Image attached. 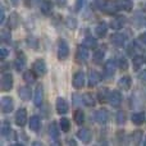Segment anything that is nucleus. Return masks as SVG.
Segmentation results:
<instances>
[{
  "label": "nucleus",
  "instance_id": "a878e982",
  "mask_svg": "<svg viewBox=\"0 0 146 146\" xmlns=\"http://www.w3.org/2000/svg\"><path fill=\"white\" fill-rule=\"evenodd\" d=\"M40 10L44 13V14H49V13H51V10H53V4H51V1H49V0H44V1L40 4Z\"/></svg>",
  "mask_w": 146,
  "mask_h": 146
},
{
  "label": "nucleus",
  "instance_id": "423d86ee",
  "mask_svg": "<svg viewBox=\"0 0 146 146\" xmlns=\"http://www.w3.org/2000/svg\"><path fill=\"white\" fill-rule=\"evenodd\" d=\"M32 71L36 76H44L46 73V64L42 59H37L32 66Z\"/></svg>",
  "mask_w": 146,
  "mask_h": 146
},
{
  "label": "nucleus",
  "instance_id": "4c0bfd02",
  "mask_svg": "<svg viewBox=\"0 0 146 146\" xmlns=\"http://www.w3.org/2000/svg\"><path fill=\"white\" fill-rule=\"evenodd\" d=\"M142 63H144V58L142 56H135L133 58V67L136 69H139Z\"/></svg>",
  "mask_w": 146,
  "mask_h": 146
},
{
  "label": "nucleus",
  "instance_id": "6e6d98bb",
  "mask_svg": "<svg viewBox=\"0 0 146 146\" xmlns=\"http://www.w3.org/2000/svg\"><path fill=\"white\" fill-rule=\"evenodd\" d=\"M144 146H146V137H145V140H144Z\"/></svg>",
  "mask_w": 146,
  "mask_h": 146
},
{
  "label": "nucleus",
  "instance_id": "a211bd4d",
  "mask_svg": "<svg viewBox=\"0 0 146 146\" xmlns=\"http://www.w3.org/2000/svg\"><path fill=\"white\" fill-rule=\"evenodd\" d=\"M18 95H19V98L25 101L30 100L31 99V88L27 87V86H21V87L18 88Z\"/></svg>",
  "mask_w": 146,
  "mask_h": 146
},
{
  "label": "nucleus",
  "instance_id": "09e8293b",
  "mask_svg": "<svg viewBox=\"0 0 146 146\" xmlns=\"http://www.w3.org/2000/svg\"><path fill=\"white\" fill-rule=\"evenodd\" d=\"M140 41H141V42H144L146 45V32L142 33V35H140Z\"/></svg>",
  "mask_w": 146,
  "mask_h": 146
},
{
  "label": "nucleus",
  "instance_id": "3c124183",
  "mask_svg": "<svg viewBox=\"0 0 146 146\" xmlns=\"http://www.w3.org/2000/svg\"><path fill=\"white\" fill-rule=\"evenodd\" d=\"M32 146H42V144H41V142H38V141H35L32 144Z\"/></svg>",
  "mask_w": 146,
  "mask_h": 146
},
{
  "label": "nucleus",
  "instance_id": "cd10ccee",
  "mask_svg": "<svg viewBox=\"0 0 146 146\" xmlns=\"http://www.w3.org/2000/svg\"><path fill=\"white\" fill-rule=\"evenodd\" d=\"M82 101H83V104H85V105H87V106H94L96 104L95 98H94L92 94H90V92L85 94V95L82 96Z\"/></svg>",
  "mask_w": 146,
  "mask_h": 146
},
{
  "label": "nucleus",
  "instance_id": "49530a36",
  "mask_svg": "<svg viewBox=\"0 0 146 146\" xmlns=\"http://www.w3.org/2000/svg\"><path fill=\"white\" fill-rule=\"evenodd\" d=\"M56 4H58V7H66L67 4V0H56Z\"/></svg>",
  "mask_w": 146,
  "mask_h": 146
},
{
  "label": "nucleus",
  "instance_id": "6e6552de",
  "mask_svg": "<svg viewBox=\"0 0 146 146\" xmlns=\"http://www.w3.org/2000/svg\"><path fill=\"white\" fill-rule=\"evenodd\" d=\"M122 94L119 92V91L114 90L110 92V96H109V104H110L111 106H114V108H117V106H119L122 104Z\"/></svg>",
  "mask_w": 146,
  "mask_h": 146
},
{
  "label": "nucleus",
  "instance_id": "a19ab883",
  "mask_svg": "<svg viewBox=\"0 0 146 146\" xmlns=\"http://www.w3.org/2000/svg\"><path fill=\"white\" fill-rule=\"evenodd\" d=\"M83 3H85V0H76L74 9L77 10V12H80V10L82 9V7H83Z\"/></svg>",
  "mask_w": 146,
  "mask_h": 146
},
{
  "label": "nucleus",
  "instance_id": "9d476101",
  "mask_svg": "<svg viewBox=\"0 0 146 146\" xmlns=\"http://www.w3.org/2000/svg\"><path fill=\"white\" fill-rule=\"evenodd\" d=\"M115 68H117V63L114 59H109L108 62L104 66V72H105L106 77H111V76L115 73Z\"/></svg>",
  "mask_w": 146,
  "mask_h": 146
},
{
  "label": "nucleus",
  "instance_id": "c9c22d12",
  "mask_svg": "<svg viewBox=\"0 0 146 146\" xmlns=\"http://www.w3.org/2000/svg\"><path fill=\"white\" fill-rule=\"evenodd\" d=\"M137 49H139V48H137V45H136V44H133V42H132V44H129V46H128V49H127V51H128V54H129V55H131V56H133V58H135V55H136V51H137Z\"/></svg>",
  "mask_w": 146,
  "mask_h": 146
},
{
  "label": "nucleus",
  "instance_id": "72a5a7b5",
  "mask_svg": "<svg viewBox=\"0 0 146 146\" xmlns=\"http://www.w3.org/2000/svg\"><path fill=\"white\" fill-rule=\"evenodd\" d=\"M49 132H50V136L56 140V137L59 136V131H58V127H56V123L53 122V123L50 124V127H49Z\"/></svg>",
  "mask_w": 146,
  "mask_h": 146
},
{
  "label": "nucleus",
  "instance_id": "f03ea898",
  "mask_svg": "<svg viewBox=\"0 0 146 146\" xmlns=\"http://www.w3.org/2000/svg\"><path fill=\"white\" fill-rule=\"evenodd\" d=\"M0 87L1 91H10V88L13 87V76L10 73H3Z\"/></svg>",
  "mask_w": 146,
  "mask_h": 146
},
{
  "label": "nucleus",
  "instance_id": "f8f14e48",
  "mask_svg": "<svg viewBox=\"0 0 146 146\" xmlns=\"http://www.w3.org/2000/svg\"><path fill=\"white\" fill-rule=\"evenodd\" d=\"M44 101V88L41 85H38L36 87V91H35V98H33V103H35L36 106H41Z\"/></svg>",
  "mask_w": 146,
  "mask_h": 146
},
{
  "label": "nucleus",
  "instance_id": "aec40b11",
  "mask_svg": "<svg viewBox=\"0 0 146 146\" xmlns=\"http://www.w3.org/2000/svg\"><path fill=\"white\" fill-rule=\"evenodd\" d=\"M14 67H15L17 71H23V69H25V67H26V56L23 55L22 53L17 55V59H15V62H14Z\"/></svg>",
  "mask_w": 146,
  "mask_h": 146
},
{
  "label": "nucleus",
  "instance_id": "f257e3e1",
  "mask_svg": "<svg viewBox=\"0 0 146 146\" xmlns=\"http://www.w3.org/2000/svg\"><path fill=\"white\" fill-rule=\"evenodd\" d=\"M96 7L101 12L108 13V14H113V13L118 12L117 1H113V0H96Z\"/></svg>",
  "mask_w": 146,
  "mask_h": 146
},
{
  "label": "nucleus",
  "instance_id": "bb28decb",
  "mask_svg": "<svg viewBox=\"0 0 146 146\" xmlns=\"http://www.w3.org/2000/svg\"><path fill=\"white\" fill-rule=\"evenodd\" d=\"M104 55H105V51H104L103 49H98V50L95 51V54H94V56H92L94 63H95V64H100V63H103Z\"/></svg>",
  "mask_w": 146,
  "mask_h": 146
},
{
  "label": "nucleus",
  "instance_id": "e433bc0d",
  "mask_svg": "<svg viewBox=\"0 0 146 146\" xmlns=\"http://www.w3.org/2000/svg\"><path fill=\"white\" fill-rule=\"evenodd\" d=\"M126 122V114L123 111H118L117 113V123L118 124H123Z\"/></svg>",
  "mask_w": 146,
  "mask_h": 146
},
{
  "label": "nucleus",
  "instance_id": "5701e85b",
  "mask_svg": "<svg viewBox=\"0 0 146 146\" xmlns=\"http://www.w3.org/2000/svg\"><path fill=\"white\" fill-rule=\"evenodd\" d=\"M124 22H126L124 17H117V18H114V19H111L110 26L113 30H121V28L123 27Z\"/></svg>",
  "mask_w": 146,
  "mask_h": 146
},
{
  "label": "nucleus",
  "instance_id": "ea45409f",
  "mask_svg": "<svg viewBox=\"0 0 146 146\" xmlns=\"http://www.w3.org/2000/svg\"><path fill=\"white\" fill-rule=\"evenodd\" d=\"M1 38L4 42H10V33L7 31H3L1 32Z\"/></svg>",
  "mask_w": 146,
  "mask_h": 146
},
{
  "label": "nucleus",
  "instance_id": "c756f323",
  "mask_svg": "<svg viewBox=\"0 0 146 146\" xmlns=\"http://www.w3.org/2000/svg\"><path fill=\"white\" fill-rule=\"evenodd\" d=\"M10 132H12V127H10V123L9 122H3V126H1V135L4 137H7V136H9L10 135Z\"/></svg>",
  "mask_w": 146,
  "mask_h": 146
},
{
  "label": "nucleus",
  "instance_id": "412c9836",
  "mask_svg": "<svg viewBox=\"0 0 146 146\" xmlns=\"http://www.w3.org/2000/svg\"><path fill=\"white\" fill-rule=\"evenodd\" d=\"M30 129L31 131H33V132H37L38 129H40V127H41V121H40V118H38L37 115H33V117H31V119H30Z\"/></svg>",
  "mask_w": 146,
  "mask_h": 146
},
{
  "label": "nucleus",
  "instance_id": "393cba45",
  "mask_svg": "<svg viewBox=\"0 0 146 146\" xmlns=\"http://www.w3.org/2000/svg\"><path fill=\"white\" fill-rule=\"evenodd\" d=\"M144 121H145V114L142 111H137V113L132 114V123L133 124L140 126V124L144 123Z\"/></svg>",
  "mask_w": 146,
  "mask_h": 146
},
{
  "label": "nucleus",
  "instance_id": "864d4df0",
  "mask_svg": "<svg viewBox=\"0 0 146 146\" xmlns=\"http://www.w3.org/2000/svg\"><path fill=\"white\" fill-rule=\"evenodd\" d=\"M10 1H12L13 4H14V5H17V4H18V1H19V0H10Z\"/></svg>",
  "mask_w": 146,
  "mask_h": 146
},
{
  "label": "nucleus",
  "instance_id": "ddd939ff",
  "mask_svg": "<svg viewBox=\"0 0 146 146\" xmlns=\"http://www.w3.org/2000/svg\"><path fill=\"white\" fill-rule=\"evenodd\" d=\"M95 119L98 123L100 124H104L108 122L109 119V114H108V110H105V109H100V110H98L95 113Z\"/></svg>",
  "mask_w": 146,
  "mask_h": 146
},
{
  "label": "nucleus",
  "instance_id": "0eeeda50",
  "mask_svg": "<svg viewBox=\"0 0 146 146\" xmlns=\"http://www.w3.org/2000/svg\"><path fill=\"white\" fill-rule=\"evenodd\" d=\"M26 122H27V111H26V109L25 108L18 109L17 113H15V123H17V126L23 127L26 124Z\"/></svg>",
  "mask_w": 146,
  "mask_h": 146
},
{
  "label": "nucleus",
  "instance_id": "4468645a",
  "mask_svg": "<svg viewBox=\"0 0 146 146\" xmlns=\"http://www.w3.org/2000/svg\"><path fill=\"white\" fill-rule=\"evenodd\" d=\"M56 111L59 114H66L68 111V103L66 101V99L59 98L56 100Z\"/></svg>",
  "mask_w": 146,
  "mask_h": 146
},
{
  "label": "nucleus",
  "instance_id": "f704fd0d",
  "mask_svg": "<svg viewBox=\"0 0 146 146\" xmlns=\"http://www.w3.org/2000/svg\"><path fill=\"white\" fill-rule=\"evenodd\" d=\"M69 127H71V123L67 118H62L60 119V129L63 132H68L69 131Z\"/></svg>",
  "mask_w": 146,
  "mask_h": 146
},
{
  "label": "nucleus",
  "instance_id": "2f4dec72",
  "mask_svg": "<svg viewBox=\"0 0 146 146\" xmlns=\"http://www.w3.org/2000/svg\"><path fill=\"white\" fill-rule=\"evenodd\" d=\"M74 122L77 124H82L85 122V113L82 110H80V109L74 113Z\"/></svg>",
  "mask_w": 146,
  "mask_h": 146
},
{
  "label": "nucleus",
  "instance_id": "c85d7f7f",
  "mask_svg": "<svg viewBox=\"0 0 146 146\" xmlns=\"http://www.w3.org/2000/svg\"><path fill=\"white\" fill-rule=\"evenodd\" d=\"M96 45H98V40L95 37H92V36H87L85 38V41H83V46L85 48L94 49V48H96Z\"/></svg>",
  "mask_w": 146,
  "mask_h": 146
},
{
  "label": "nucleus",
  "instance_id": "58836bf2",
  "mask_svg": "<svg viewBox=\"0 0 146 146\" xmlns=\"http://www.w3.org/2000/svg\"><path fill=\"white\" fill-rule=\"evenodd\" d=\"M118 64H119V67H121L122 69H127V68H128V63H127V59L124 58V56H119Z\"/></svg>",
  "mask_w": 146,
  "mask_h": 146
},
{
  "label": "nucleus",
  "instance_id": "39448f33",
  "mask_svg": "<svg viewBox=\"0 0 146 146\" xmlns=\"http://www.w3.org/2000/svg\"><path fill=\"white\" fill-rule=\"evenodd\" d=\"M69 55V46L64 40H60L58 42V56L60 60L66 59Z\"/></svg>",
  "mask_w": 146,
  "mask_h": 146
},
{
  "label": "nucleus",
  "instance_id": "2eb2a0df",
  "mask_svg": "<svg viewBox=\"0 0 146 146\" xmlns=\"http://www.w3.org/2000/svg\"><path fill=\"white\" fill-rule=\"evenodd\" d=\"M100 81H101V77H100V74H99L98 72L96 71H90V73H88V86H90V87L96 86Z\"/></svg>",
  "mask_w": 146,
  "mask_h": 146
},
{
  "label": "nucleus",
  "instance_id": "a18cd8bd",
  "mask_svg": "<svg viewBox=\"0 0 146 146\" xmlns=\"http://www.w3.org/2000/svg\"><path fill=\"white\" fill-rule=\"evenodd\" d=\"M0 53H1V59H5V58H7L8 50H7L5 48H1V49H0Z\"/></svg>",
  "mask_w": 146,
  "mask_h": 146
},
{
  "label": "nucleus",
  "instance_id": "f3484780",
  "mask_svg": "<svg viewBox=\"0 0 146 146\" xmlns=\"http://www.w3.org/2000/svg\"><path fill=\"white\" fill-rule=\"evenodd\" d=\"M131 83H132V80L129 76H123V77L119 78L118 81V86L122 88V90H129V87H131Z\"/></svg>",
  "mask_w": 146,
  "mask_h": 146
},
{
  "label": "nucleus",
  "instance_id": "c03bdc74",
  "mask_svg": "<svg viewBox=\"0 0 146 146\" xmlns=\"http://www.w3.org/2000/svg\"><path fill=\"white\" fill-rule=\"evenodd\" d=\"M5 21V12L4 8H0V23H4Z\"/></svg>",
  "mask_w": 146,
  "mask_h": 146
},
{
  "label": "nucleus",
  "instance_id": "4be33fe9",
  "mask_svg": "<svg viewBox=\"0 0 146 146\" xmlns=\"http://www.w3.org/2000/svg\"><path fill=\"white\" fill-rule=\"evenodd\" d=\"M95 32H96V35H98L99 37H104V36L106 35V32H108V26H106V23L105 22H100L95 27Z\"/></svg>",
  "mask_w": 146,
  "mask_h": 146
},
{
  "label": "nucleus",
  "instance_id": "de8ad7c7",
  "mask_svg": "<svg viewBox=\"0 0 146 146\" xmlns=\"http://www.w3.org/2000/svg\"><path fill=\"white\" fill-rule=\"evenodd\" d=\"M139 77H140V80H142V81H146V69H144L141 73L139 74Z\"/></svg>",
  "mask_w": 146,
  "mask_h": 146
},
{
  "label": "nucleus",
  "instance_id": "9b49d317",
  "mask_svg": "<svg viewBox=\"0 0 146 146\" xmlns=\"http://www.w3.org/2000/svg\"><path fill=\"white\" fill-rule=\"evenodd\" d=\"M83 85H85V73L77 72L73 76V86L76 88H82Z\"/></svg>",
  "mask_w": 146,
  "mask_h": 146
},
{
  "label": "nucleus",
  "instance_id": "473e14b6",
  "mask_svg": "<svg viewBox=\"0 0 146 146\" xmlns=\"http://www.w3.org/2000/svg\"><path fill=\"white\" fill-rule=\"evenodd\" d=\"M141 139H142V132L141 131H135L132 135V141H133L135 146H139L141 144Z\"/></svg>",
  "mask_w": 146,
  "mask_h": 146
},
{
  "label": "nucleus",
  "instance_id": "37998d69",
  "mask_svg": "<svg viewBox=\"0 0 146 146\" xmlns=\"http://www.w3.org/2000/svg\"><path fill=\"white\" fill-rule=\"evenodd\" d=\"M67 23H68V27L69 28H74L76 26H77V23H76V19H73V18H71V17L67 19Z\"/></svg>",
  "mask_w": 146,
  "mask_h": 146
},
{
  "label": "nucleus",
  "instance_id": "8fccbe9b",
  "mask_svg": "<svg viewBox=\"0 0 146 146\" xmlns=\"http://www.w3.org/2000/svg\"><path fill=\"white\" fill-rule=\"evenodd\" d=\"M50 146H62V144H60V141H58V140H54V141H51Z\"/></svg>",
  "mask_w": 146,
  "mask_h": 146
},
{
  "label": "nucleus",
  "instance_id": "20e7f679",
  "mask_svg": "<svg viewBox=\"0 0 146 146\" xmlns=\"http://www.w3.org/2000/svg\"><path fill=\"white\" fill-rule=\"evenodd\" d=\"M13 106H14V103H13L12 98H8V96H4L0 101V108H1L3 113H10L13 110Z\"/></svg>",
  "mask_w": 146,
  "mask_h": 146
},
{
  "label": "nucleus",
  "instance_id": "dca6fc26",
  "mask_svg": "<svg viewBox=\"0 0 146 146\" xmlns=\"http://www.w3.org/2000/svg\"><path fill=\"white\" fill-rule=\"evenodd\" d=\"M110 41H111V44H114V45L122 46L124 42H126V35H123V33H114V35H111Z\"/></svg>",
  "mask_w": 146,
  "mask_h": 146
},
{
  "label": "nucleus",
  "instance_id": "5fc2aeb1",
  "mask_svg": "<svg viewBox=\"0 0 146 146\" xmlns=\"http://www.w3.org/2000/svg\"><path fill=\"white\" fill-rule=\"evenodd\" d=\"M10 146H23V145H19V144H13V145H10Z\"/></svg>",
  "mask_w": 146,
  "mask_h": 146
},
{
  "label": "nucleus",
  "instance_id": "6ab92c4d",
  "mask_svg": "<svg viewBox=\"0 0 146 146\" xmlns=\"http://www.w3.org/2000/svg\"><path fill=\"white\" fill-rule=\"evenodd\" d=\"M117 7L118 10H124V12H129L132 9V1L131 0H117Z\"/></svg>",
  "mask_w": 146,
  "mask_h": 146
},
{
  "label": "nucleus",
  "instance_id": "603ef678",
  "mask_svg": "<svg viewBox=\"0 0 146 146\" xmlns=\"http://www.w3.org/2000/svg\"><path fill=\"white\" fill-rule=\"evenodd\" d=\"M69 146H76V142L73 141V140H71V141H69Z\"/></svg>",
  "mask_w": 146,
  "mask_h": 146
},
{
  "label": "nucleus",
  "instance_id": "1a4fd4ad",
  "mask_svg": "<svg viewBox=\"0 0 146 146\" xmlns=\"http://www.w3.org/2000/svg\"><path fill=\"white\" fill-rule=\"evenodd\" d=\"M77 136L83 144H90L91 139H92V133H91V131L87 128H81L80 131L77 132Z\"/></svg>",
  "mask_w": 146,
  "mask_h": 146
},
{
  "label": "nucleus",
  "instance_id": "4d7b16f0",
  "mask_svg": "<svg viewBox=\"0 0 146 146\" xmlns=\"http://www.w3.org/2000/svg\"><path fill=\"white\" fill-rule=\"evenodd\" d=\"M26 1H28V0H26Z\"/></svg>",
  "mask_w": 146,
  "mask_h": 146
},
{
  "label": "nucleus",
  "instance_id": "7ed1b4c3",
  "mask_svg": "<svg viewBox=\"0 0 146 146\" xmlns=\"http://www.w3.org/2000/svg\"><path fill=\"white\" fill-rule=\"evenodd\" d=\"M88 60V50L85 46H78L76 51V62L80 64H85Z\"/></svg>",
  "mask_w": 146,
  "mask_h": 146
},
{
  "label": "nucleus",
  "instance_id": "79ce46f5",
  "mask_svg": "<svg viewBox=\"0 0 146 146\" xmlns=\"http://www.w3.org/2000/svg\"><path fill=\"white\" fill-rule=\"evenodd\" d=\"M18 23V18H17V14L15 13H13L12 14V23L9 25V27H15Z\"/></svg>",
  "mask_w": 146,
  "mask_h": 146
},
{
  "label": "nucleus",
  "instance_id": "7c9ffc66",
  "mask_svg": "<svg viewBox=\"0 0 146 146\" xmlns=\"http://www.w3.org/2000/svg\"><path fill=\"white\" fill-rule=\"evenodd\" d=\"M23 80L26 81L27 83H33L35 82V73H33V71H26L25 74H23Z\"/></svg>",
  "mask_w": 146,
  "mask_h": 146
},
{
  "label": "nucleus",
  "instance_id": "b1692460",
  "mask_svg": "<svg viewBox=\"0 0 146 146\" xmlns=\"http://www.w3.org/2000/svg\"><path fill=\"white\" fill-rule=\"evenodd\" d=\"M109 96H110V92L106 87H103L99 90L98 92V98H99V101L101 103H105V101H109Z\"/></svg>",
  "mask_w": 146,
  "mask_h": 146
}]
</instances>
